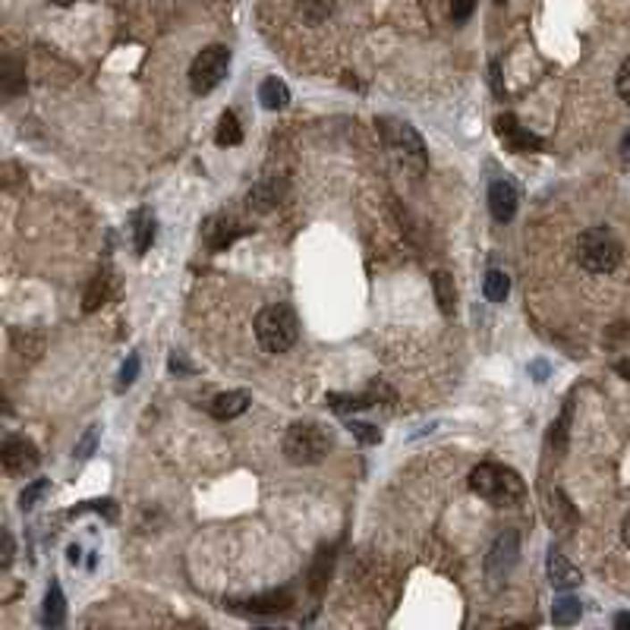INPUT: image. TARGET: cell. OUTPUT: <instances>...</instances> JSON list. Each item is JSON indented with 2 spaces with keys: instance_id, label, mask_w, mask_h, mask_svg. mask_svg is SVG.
<instances>
[{
  "instance_id": "cell-1",
  "label": "cell",
  "mask_w": 630,
  "mask_h": 630,
  "mask_svg": "<svg viewBox=\"0 0 630 630\" xmlns=\"http://www.w3.org/2000/svg\"><path fill=\"white\" fill-rule=\"evenodd\" d=\"M470 491L479 498H485L495 508H514L517 501H524L526 485L511 466L504 464H479L470 473Z\"/></svg>"
},
{
  "instance_id": "cell-38",
  "label": "cell",
  "mask_w": 630,
  "mask_h": 630,
  "mask_svg": "<svg viewBox=\"0 0 630 630\" xmlns=\"http://www.w3.org/2000/svg\"><path fill=\"white\" fill-rule=\"evenodd\" d=\"M530 375L536 378V382H545V378H549V363H542V359L530 363Z\"/></svg>"
},
{
  "instance_id": "cell-7",
  "label": "cell",
  "mask_w": 630,
  "mask_h": 630,
  "mask_svg": "<svg viewBox=\"0 0 630 630\" xmlns=\"http://www.w3.org/2000/svg\"><path fill=\"white\" fill-rule=\"evenodd\" d=\"M0 464L10 476H26V473H35L41 464L38 458V448L29 441V438H20V435H10L4 438V445H0Z\"/></svg>"
},
{
  "instance_id": "cell-44",
  "label": "cell",
  "mask_w": 630,
  "mask_h": 630,
  "mask_svg": "<svg viewBox=\"0 0 630 630\" xmlns=\"http://www.w3.org/2000/svg\"><path fill=\"white\" fill-rule=\"evenodd\" d=\"M621 152H624V158H627V161H630V133H627V136H624V142H621Z\"/></svg>"
},
{
  "instance_id": "cell-26",
  "label": "cell",
  "mask_w": 630,
  "mask_h": 630,
  "mask_svg": "<svg viewBox=\"0 0 630 630\" xmlns=\"http://www.w3.org/2000/svg\"><path fill=\"white\" fill-rule=\"evenodd\" d=\"M214 142H218L221 148H233L243 142V130H239V120L233 111H224L218 120V133H214Z\"/></svg>"
},
{
  "instance_id": "cell-27",
  "label": "cell",
  "mask_w": 630,
  "mask_h": 630,
  "mask_svg": "<svg viewBox=\"0 0 630 630\" xmlns=\"http://www.w3.org/2000/svg\"><path fill=\"white\" fill-rule=\"evenodd\" d=\"M483 293L489 303H504L508 299V293H511V278L504 272H498V268H491L489 274H485L483 281Z\"/></svg>"
},
{
  "instance_id": "cell-35",
  "label": "cell",
  "mask_w": 630,
  "mask_h": 630,
  "mask_svg": "<svg viewBox=\"0 0 630 630\" xmlns=\"http://www.w3.org/2000/svg\"><path fill=\"white\" fill-rule=\"evenodd\" d=\"M473 7H476V0H454L451 4V20L458 22V26H464V22L473 16Z\"/></svg>"
},
{
  "instance_id": "cell-6",
  "label": "cell",
  "mask_w": 630,
  "mask_h": 630,
  "mask_svg": "<svg viewBox=\"0 0 630 630\" xmlns=\"http://www.w3.org/2000/svg\"><path fill=\"white\" fill-rule=\"evenodd\" d=\"M517 558H520V533L517 530L498 533L489 555H485V580H489L491 590H498L504 580L511 577Z\"/></svg>"
},
{
  "instance_id": "cell-11",
  "label": "cell",
  "mask_w": 630,
  "mask_h": 630,
  "mask_svg": "<svg viewBox=\"0 0 630 630\" xmlns=\"http://www.w3.org/2000/svg\"><path fill=\"white\" fill-rule=\"evenodd\" d=\"M382 398H391L394 400V391L391 388H385L382 382H375V385L369 388V391L363 394H328V407H332L334 413H340V416H347V413H359V410H369V407H375Z\"/></svg>"
},
{
  "instance_id": "cell-39",
  "label": "cell",
  "mask_w": 630,
  "mask_h": 630,
  "mask_svg": "<svg viewBox=\"0 0 630 630\" xmlns=\"http://www.w3.org/2000/svg\"><path fill=\"white\" fill-rule=\"evenodd\" d=\"M171 372H193V365L186 363L180 353H173V357H171Z\"/></svg>"
},
{
  "instance_id": "cell-32",
  "label": "cell",
  "mask_w": 630,
  "mask_h": 630,
  "mask_svg": "<svg viewBox=\"0 0 630 630\" xmlns=\"http://www.w3.org/2000/svg\"><path fill=\"white\" fill-rule=\"evenodd\" d=\"M47 491V479H35L32 485H29L26 491L20 495V504H22V511H29V508H35L38 504V498Z\"/></svg>"
},
{
  "instance_id": "cell-19",
  "label": "cell",
  "mask_w": 630,
  "mask_h": 630,
  "mask_svg": "<svg viewBox=\"0 0 630 630\" xmlns=\"http://www.w3.org/2000/svg\"><path fill=\"white\" fill-rule=\"evenodd\" d=\"M549 520H551V526H558L561 533H567L577 524V511H574V504L567 501V495H564L561 489L549 491Z\"/></svg>"
},
{
  "instance_id": "cell-24",
  "label": "cell",
  "mask_w": 630,
  "mask_h": 630,
  "mask_svg": "<svg viewBox=\"0 0 630 630\" xmlns=\"http://www.w3.org/2000/svg\"><path fill=\"white\" fill-rule=\"evenodd\" d=\"M571 416H574V404L567 400L561 410V416H558V423H551V435H549V445L551 451L561 458L564 451H567V435H571Z\"/></svg>"
},
{
  "instance_id": "cell-16",
  "label": "cell",
  "mask_w": 630,
  "mask_h": 630,
  "mask_svg": "<svg viewBox=\"0 0 630 630\" xmlns=\"http://www.w3.org/2000/svg\"><path fill=\"white\" fill-rule=\"evenodd\" d=\"M545 567H549V580H551V586H555V590H574V586L584 580L577 567H574V564L567 561L561 551H555V549L549 551V564H545Z\"/></svg>"
},
{
  "instance_id": "cell-34",
  "label": "cell",
  "mask_w": 630,
  "mask_h": 630,
  "mask_svg": "<svg viewBox=\"0 0 630 630\" xmlns=\"http://www.w3.org/2000/svg\"><path fill=\"white\" fill-rule=\"evenodd\" d=\"M615 88H617V95H621V98L630 105V57L624 60L621 70H617V76H615Z\"/></svg>"
},
{
  "instance_id": "cell-18",
  "label": "cell",
  "mask_w": 630,
  "mask_h": 630,
  "mask_svg": "<svg viewBox=\"0 0 630 630\" xmlns=\"http://www.w3.org/2000/svg\"><path fill=\"white\" fill-rule=\"evenodd\" d=\"M130 227H133V252L136 256H146L155 243V214L148 208H139L130 218Z\"/></svg>"
},
{
  "instance_id": "cell-20",
  "label": "cell",
  "mask_w": 630,
  "mask_h": 630,
  "mask_svg": "<svg viewBox=\"0 0 630 630\" xmlns=\"http://www.w3.org/2000/svg\"><path fill=\"white\" fill-rule=\"evenodd\" d=\"M432 290H435V303L441 309V315H454L458 312V287H454L451 274L448 272L432 274Z\"/></svg>"
},
{
  "instance_id": "cell-33",
  "label": "cell",
  "mask_w": 630,
  "mask_h": 630,
  "mask_svg": "<svg viewBox=\"0 0 630 630\" xmlns=\"http://www.w3.org/2000/svg\"><path fill=\"white\" fill-rule=\"evenodd\" d=\"M86 511H98V514H105L107 520L117 517V508H113L111 498H105V501H88V504H82V508H73V511H70V514H73V517H76V514H86Z\"/></svg>"
},
{
  "instance_id": "cell-9",
  "label": "cell",
  "mask_w": 630,
  "mask_h": 630,
  "mask_svg": "<svg viewBox=\"0 0 630 630\" xmlns=\"http://www.w3.org/2000/svg\"><path fill=\"white\" fill-rule=\"evenodd\" d=\"M495 130H498V139H501L504 146L511 148V152H517V155L542 152L545 148L542 136L530 133L526 126H520V120L514 117V113H501V117L495 120Z\"/></svg>"
},
{
  "instance_id": "cell-28",
  "label": "cell",
  "mask_w": 630,
  "mask_h": 630,
  "mask_svg": "<svg viewBox=\"0 0 630 630\" xmlns=\"http://www.w3.org/2000/svg\"><path fill=\"white\" fill-rule=\"evenodd\" d=\"M332 10H334L332 0H299V16H303L306 22H312V26L322 22V20H328Z\"/></svg>"
},
{
  "instance_id": "cell-41",
  "label": "cell",
  "mask_w": 630,
  "mask_h": 630,
  "mask_svg": "<svg viewBox=\"0 0 630 630\" xmlns=\"http://www.w3.org/2000/svg\"><path fill=\"white\" fill-rule=\"evenodd\" d=\"M621 539H624V545L630 549V511H627V517L621 520Z\"/></svg>"
},
{
  "instance_id": "cell-31",
  "label": "cell",
  "mask_w": 630,
  "mask_h": 630,
  "mask_svg": "<svg viewBox=\"0 0 630 630\" xmlns=\"http://www.w3.org/2000/svg\"><path fill=\"white\" fill-rule=\"evenodd\" d=\"M136 375H139V357H136V353H133V357H130V359H126V363H123V369H120L117 391H126V388H130V385H133V382H136Z\"/></svg>"
},
{
  "instance_id": "cell-12",
  "label": "cell",
  "mask_w": 630,
  "mask_h": 630,
  "mask_svg": "<svg viewBox=\"0 0 630 630\" xmlns=\"http://www.w3.org/2000/svg\"><path fill=\"white\" fill-rule=\"evenodd\" d=\"M243 233H246V227L237 224L233 218H227V214H212V218L206 221V227H202V239H206V246L212 252L227 249V246L237 237H243Z\"/></svg>"
},
{
  "instance_id": "cell-13",
  "label": "cell",
  "mask_w": 630,
  "mask_h": 630,
  "mask_svg": "<svg viewBox=\"0 0 630 630\" xmlns=\"http://www.w3.org/2000/svg\"><path fill=\"white\" fill-rule=\"evenodd\" d=\"M517 202H520L517 186H514L511 180H495V183L489 186V212L498 224L514 221V214H517Z\"/></svg>"
},
{
  "instance_id": "cell-5",
  "label": "cell",
  "mask_w": 630,
  "mask_h": 630,
  "mask_svg": "<svg viewBox=\"0 0 630 630\" xmlns=\"http://www.w3.org/2000/svg\"><path fill=\"white\" fill-rule=\"evenodd\" d=\"M227 70H231V47L224 45H208L189 63V88L193 95H208L224 82Z\"/></svg>"
},
{
  "instance_id": "cell-23",
  "label": "cell",
  "mask_w": 630,
  "mask_h": 630,
  "mask_svg": "<svg viewBox=\"0 0 630 630\" xmlns=\"http://www.w3.org/2000/svg\"><path fill=\"white\" fill-rule=\"evenodd\" d=\"M111 272H98L92 278V284H88V290H86V297H82V309L86 312H95V309H101V306L107 303V297H111Z\"/></svg>"
},
{
  "instance_id": "cell-4",
  "label": "cell",
  "mask_w": 630,
  "mask_h": 630,
  "mask_svg": "<svg viewBox=\"0 0 630 630\" xmlns=\"http://www.w3.org/2000/svg\"><path fill=\"white\" fill-rule=\"evenodd\" d=\"M624 259V246L609 227H590L577 237V262L590 274H611Z\"/></svg>"
},
{
  "instance_id": "cell-29",
  "label": "cell",
  "mask_w": 630,
  "mask_h": 630,
  "mask_svg": "<svg viewBox=\"0 0 630 630\" xmlns=\"http://www.w3.org/2000/svg\"><path fill=\"white\" fill-rule=\"evenodd\" d=\"M347 429H350L353 435L363 441V445H378V441H382V432H378L375 425H369V423H359V419H350Z\"/></svg>"
},
{
  "instance_id": "cell-15",
  "label": "cell",
  "mask_w": 630,
  "mask_h": 630,
  "mask_svg": "<svg viewBox=\"0 0 630 630\" xmlns=\"http://www.w3.org/2000/svg\"><path fill=\"white\" fill-rule=\"evenodd\" d=\"M249 404H252L249 391H224L208 404V413H212L214 419H221V423H227V419L243 416V413L249 410Z\"/></svg>"
},
{
  "instance_id": "cell-2",
  "label": "cell",
  "mask_w": 630,
  "mask_h": 630,
  "mask_svg": "<svg viewBox=\"0 0 630 630\" xmlns=\"http://www.w3.org/2000/svg\"><path fill=\"white\" fill-rule=\"evenodd\" d=\"M334 448V438L328 432V425L315 423V419H303L293 423L284 432V458L293 466H315L328 458V451Z\"/></svg>"
},
{
  "instance_id": "cell-14",
  "label": "cell",
  "mask_w": 630,
  "mask_h": 630,
  "mask_svg": "<svg viewBox=\"0 0 630 630\" xmlns=\"http://www.w3.org/2000/svg\"><path fill=\"white\" fill-rule=\"evenodd\" d=\"M281 199H284V180L265 177L246 193V208L256 214H265V212H272V208H278Z\"/></svg>"
},
{
  "instance_id": "cell-37",
  "label": "cell",
  "mask_w": 630,
  "mask_h": 630,
  "mask_svg": "<svg viewBox=\"0 0 630 630\" xmlns=\"http://www.w3.org/2000/svg\"><path fill=\"white\" fill-rule=\"evenodd\" d=\"M13 536H10V530H4V561H0V567L7 571L10 564H13Z\"/></svg>"
},
{
  "instance_id": "cell-46",
  "label": "cell",
  "mask_w": 630,
  "mask_h": 630,
  "mask_svg": "<svg viewBox=\"0 0 630 630\" xmlns=\"http://www.w3.org/2000/svg\"><path fill=\"white\" fill-rule=\"evenodd\" d=\"M495 4H504V0H495Z\"/></svg>"
},
{
  "instance_id": "cell-40",
  "label": "cell",
  "mask_w": 630,
  "mask_h": 630,
  "mask_svg": "<svg viewBox=\"0 0 630 630\" xmlns=\"http://www.w3.org/2000/svg\"><path fill=\"white\" fill-rule=\"evenodd\" d=\"M615 372H617L621 378H627V382H630V357H627V359H617V363H615Z\"/></svg>"
},
{
  "instance_id": "cell-36",
  "label": "cell",
  "mask_w": 630,
  "mask_h": 630,
  "mask_svg": "<svg viewBox=\"0 0 630 630\" xmlns=\"http://www.w3.org/2000/svg\"><path fill=\"white\" fill-rule=\"evenodd\" d=\"M489 82H491V92H495L498 98H504V86H501V67H498V60H491V67H489Z\"/></svg>"
},
{
  "instance_id": "cell-3",
  "label": "cell",
  "mask_w": 630,
  "mask_h": 630,
  "mask_svg": "<svg viewBox=\"0 0 630 630\" xmlns=\"http://www.w3.org/2000/svg\"><path fill=\"white\" fill-rule=\"evenodd\" d=\"M299 338L297 312L287 303H272L256 315V340L265 353H287Z\"/></svg>"
},
{
  "instance_id": "cell-45",
  "label": "cell",
  "mask_w": 630,
  "mask_h": 630,
  "mask_svg": "<svg viewBox=\"0 0 630 630\" xmlns=\"http://www.w3.org/2000/svg\"><path fill=\"white\" fill-rule=\"evenodd\" d=\"M51 4H57V7H70V4H80V0H51Z\"/></svg>"
},
{
  "instance_id": "cell-17",
  "label": "cell",
  "mask_w": 630,
  "mask_h": 630,
  "mask_svg": "<svg viewBox=\"0 0 630 630\" xmlns=\"http://www.w3.org/2000/svg\"><path fill=\"white\" fill-rule=\"evenodd\" d=\"M26 63L16 57H4V63H0V92H4V98H16V95L26 92Z\"/></svg>"
},
{
  "instance_id": "cell-10",
  "label": "cell",
  "mask_w": 630,
  "mask_h": 630,
  "mask_svg": "<svg viewBox=\"0 0 630 630\" xmlns=\"http://www.w3.org/2000/svg\"><path fill=\"white\" fill-rule=\"evenodd\" d=\"M293 596L287 590L278 592H265V596H252V599H237V602H227L231 611H239V615H284L290 611Z\"/></svg>"
},
{
  "instance_id": "cell-8",
  "label": "cell",
  "mask_w": 630,
  "mask_h": 630,
  "mask_svg": "<svg viewBox=\"0 0 630 630\" xmlns=\"http://www.w3.org/2000/svg\"><path fill=\"white\" fill-rule=\"evenodd\" d=\"M388 139H391L394 152L404 158V164H410L416 173H423L425 167H429V152H425V142H423V136H419L410 123H394L391 133H388Z\"/></svg>"
},
{
  "instance_id": "cell-25",
  "label": "cell",
  "mask_w": 630,
  "mask_h": 630,
  "mask_svg": "<svg viewBox=\"0 0 630 630\" xmlns=\"http://www.w3.org/2000/svg\"><path fill=\"white\" fill-rule=\"evenodd\" d=\"M580 615H584V605L574 596H558L555 605H551V621H555L558 627H571V624L580 621Z\"/></svg>"
},
{
  "instance_id": "cell-42",
  "label": "cell",
  "mask_w": 630,
  "mask_h": 630,
  "mask_svg": "<svg viewBox=\"0 0 630 630\" xmlns=\"http://www.w3.org/2000/svg\"><path fill=\"white\" fill-rule=\"evenodd\" d=\"M615 627H630V611H621V615H615Z\"/></svg>"
},
{
  "instance_id": "cell-22",
  "label": "cell",
  "mask_w": 630,
  "mask_h": 630,
  "mask_svg": "<svg viewBox=\"0 0 630 630\" xmlns=\"http://www.w3.org/2000/svg\"><path fill=\"white\" fill-rule=\"evenodd\" d=\"M63 617H67V599H63V590H60V584H51L45 592V609H41V621L47 624V627H60L63 624Z\"/></svg>"
},
{
  "instance_id": "cell-43",
  "label": "cell",
  "mask_w": 630,
  "mask_h": 630,
  "mask_svg": "<svg viewBox=\"0 0 630 630\" xmlns=\"http://www.w3.org/2000/svg\"><path fill=\"white\" fill-rule=\"evenodd\" d=\"M67 558H70V564H80V549H76V545H70Z\"/></svg>"
},
{
  "instance_id": "cell-30",
  "label": "cell",
  "mask_w": 630,
  "mask_h": 630,
  "mask_svg": "<svg viewBox=\"0 0 630 630\" xmlns=\"http://www.w3.org/2000/svg\"><path fill=\"white\" fill-rule=\"evenodd\" d=\"M98 432H101L98 425H92V429H88L86 435H82L80 441H76V448H73L76 458H80V460H88V458H92V454H95V445H98Z\"/></svg>"
},
{
  "instance_id": "cell-21",
  "label": "cell",
  "mask_w": 630,
  "mask_h": 630,
  "mask_svg": "<svg viewBox=\"0 0 630 630\" xmlns=\"http://www.w3.org/2000/svg\"><path fill=\"white\" fill-rule=\"evenodd\" d=\"M259 101L265 111H284V107L290 105V88H287L278 76H268L259 86Z\"/></svg>"
}]
</instances>
